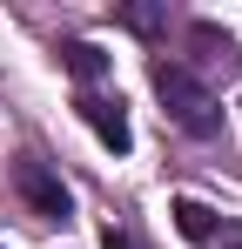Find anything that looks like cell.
Instances as JSON below:
<instances>
[{
	"instance_id": "obj_1",
	"label": "cell",
	"mask_w": 242,
	"mask_h": 249,
	"mask_svg": "<svg viewBox=\"0 0 242 249\" xmlns=\"http://www.w3.org/2000/svg\"><path fill=\"white\" fill-rule=\"evenodd\" d=\"M155 94H161V115L175 128H189V135H215V128H222L215 94H208L182 61H155Z\"/></svg>"
},
{
	"instance_id": "obj_2",
	"label": "cell",
	"mask_w": 242,
	"mask_h": 249,
	"mask_svg": "<svg viewBox=\"0 0 242 249\" xmlns=\"http://www.w3.org/2000/svg\"><path fill=\"white\" fill-rule=\"evenodd\" d=\"M14 182H20V196L34 202V215H47V222H61V215H68V189H61V175H54V168L20 162V168H14Z\"/></svg>"
},
{
	"instance_id": "obj_3",
	"label": "cell",
	"mask_w": 242,
	"mask_h": 249,
	"mask_svg": "<svg viewBox=\"0 0 242 249\" xmlns=\"http://www.w3.org/2000/svg\"><path fill=\"white\" fill-rule=\"evenodd\" d=\"M74 108H81V122L101 135V148H115V155H121V148L135 142V135H128V115H121V101H108V94H81Z\"/></svg>"
},
{
	"instance_id": "obj_4",
	"label": "cell",
	"mask_w": 242,
	"mask_h": 249,
	"mask_svg": "<svg viewBox=\"0 0 242 249\" xmlns=\"http://www.w3.org/2000/svg\"><path fill=\"white\" fill-rule=\"evenodd\" d=\"M175 215V229H182V243H215V209H202L195 196H182V202L168 209Z\"/></svg>"
},
{
	"instance_id": "obj_5",
	"label": "cell",
	"mask_w": 242,
	"mask_h": 249,
	"mask_svg": "<svg viewBox=\"0 0 242 249\" xmlns=\"http://www.w3.org/2000/svg\"><path fill=\"white\" fill-rule=\"evenodd\" d=\"M61 61H68L74 81H101V68H108V54H101L94 41H68V47H61Z\"/></svg>"
},
{
	"instance_id": "obj_6",
	"label": "cell",
	"mask_w": 242,
	"mask_h": 249,
	"mask_svg": "<svg viewBox=\"0 0 242 249\" xmlns=\"http://www.w3.org/2000/svg\"><path fill=\"white\" fill-rule=\"evenodd\" d=\"M189 41H195L202 54H208V61H229V54H236V41H229V34H215L208 20H195V34H189Z\"/></svg>"
},
{
	"instance_id": "obj_7",
	"label": "cell",
	"mask_w": 242,
	"mask_h": 249,
	"mask_svg": "<svg viewBox=\"0 0 242 249\" xmlns=\"http://www.w3.org/2000/svg\"><path fill=\"white\" fill-rule=\"evenodd\" d=\"M121 20H128L135 34H155V27H161V14H155V7H121Z\"/></svg>"
},
{
	"instance_id": "obj_8",
	"label": "cell",
	"mask_w": 242,
	"mask_h": 249,
	"mask_svg": "<svg viewBox=\"0 0 242 249\" xmlns=\"http://www.w3.org/2000/svg\"><path fill=\"white\" fill-rule=\"evenodd\" d=\"M101 249H128V236H115V229H108V236H101Z\"/></svg>"
},
{
	"instance_id": "obj_9",
	"label": "cell",
	"mask_w": 242,
	"mask_h": 249,
	"mask_svg": "<svg viewBox=\"0 0 242 249\" xmlns=\"http://www.w3.org/2000/svg\"><path fill=\"white\" fill-rule=\"evenodd\" d=\"M222 249H242V236H229V243H222Z\"/></svg>"
}]
</instances>
